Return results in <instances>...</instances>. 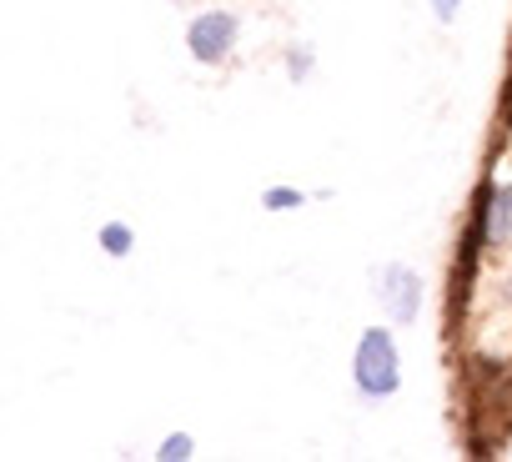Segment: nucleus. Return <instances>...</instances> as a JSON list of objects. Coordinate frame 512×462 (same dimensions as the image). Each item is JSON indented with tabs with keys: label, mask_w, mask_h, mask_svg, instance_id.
Here are the masks:
<instances>
[{
	"label": "nucleus",
	"mask_w": 512,
	"mask_h": 462,
	"mask_svg": "<svg viewBox=\"0 0 512 462\" xmlns=\"http://www.w3.org/2000/svg\"><path fill=\"white\" fill-rule=\"evenodd\" d=\"M352 382L362 397H392L402 387V357L387 327H367L352 352Z\"/></svg>",
	"instance_id": "1"
},
{
	"label": "nucleus",
	"mask_w": 512,
	"mask_h": 462,
	"mask_svg": "<svg viewBox=\"0 0 512 462\" xmlns=\"http://www.w3.org/2000/svg\"><path fill=\"white\" fill-rule=\"evenodd\" d=\"M236 36H241V21L231 11H206L191 21L186 31V51L201 61V66H221L231 51H236Z\"/></svg>",
	"instance_id": "2"
},
{
	"label": "nucleus",
	"mask_w": 512,
	"mask_h": 462,
	"mask_svg": "<svg viewBox=\"0 0 512 462\" xmlns=\"http://www.w3.org/2000/svg\"><path fill=\"white\" fill-rule=\"evenodd\" d=\"M377 302H382V312L397 322V327H407V322H417V307H422V277L412 272V267H402V262H392V267H382L377 272Z\"/></svg>",
	"instance_id": "3"
},
{
	"label": "nucleus",
	"mask_w": 512,
	"mask_h": 462,
	"mask_svg": "<svg viewBox=\"0 0 512 462\" xmlns=\"http://www.w3.org/2000/svg\"><path fill=\"white\" fill-rule=\"evenodd\" d=\"M477 231H482V242H502V237H512V186H492V191L482 196Z\"/></svg>",
	"instance_id": "4"
},
{
	"label": "nucleus",
	"mask_w": 512,
	"mask_h": 462,
	"mask_svg": "<svg viewBox=\"0 0 512 462\" xmlns=\"http://www.w3.org/2000/svg\"><path fill=\"white\" fill-rule=\"evenodd\" d=\"M131 247H136V237H131L126 221H106V226H101V252H106V257H126Z\"/></svg>",
	"instance_id": "5"
},
{
	"label": "nucleus",
	"mask_w": 512,
	"mask_h": 462,
	"mask_svg": "<svg viewBox=\"0 0 512 462\" xmlns=\"http://www.w3.org/2000/svg\"><path fill=\"white\" fill-rule=\"evenodd\" d=\"M262 206H267V211H292V206H302V191H292V186H272V191L262 196Z\"/></svg>",
	"instance_id": "6"
},
{
	"label": "nucleus",
	"mask_w": 512,
	"mask_h": 462,
	"mask_svg": "<svg viewBox=\"0 0 512 462\" xmlns=\"http://www.w3.org/2000/svg\"><path fill=\"white\" fill-rule=\"evenodd\" d=\"M191 452H196V442H191L186 432H176V437H166V442L156 447V457H166V462H171V457H191Z\"/></svg>",
	"instance_id": "7"
},
{
	"label": "nucleus",
	"mask_w": 512,
	"mask_h": 462,
	"mask_svg": "<svg viewBox=\"0 0 512 462\" xmlns=\"http://www.w3.org/2000/svg\"><path fill=\"white\" fill-rule=\"evenodd\" d=\"M457 6H462V0H432V11H437V21H452V16H457Z\"/></svg>",
	"instance_id": "8"
}]
</instances>
